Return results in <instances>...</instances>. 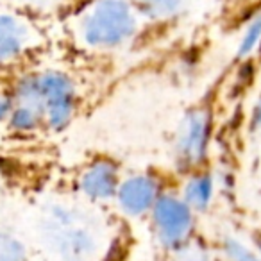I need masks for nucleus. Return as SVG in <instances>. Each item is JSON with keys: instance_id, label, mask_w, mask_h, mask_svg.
<instances>
[{"instance_id": "nucleus-1", "label": "nucleus", "mask_w": 261, "mask_h": 261, "mask_svg": "<svg viewBox=\"0 0 261 261\" xmlns=\"http://www.w3.org/2000/svg\"><path fill=\"white\" fill-rule=\"evenodd\" d=\"M38 232L58 261H95L102 249L100 222L77 204H48L38 222Z\"/></svg>"}, {"instance_id": "nucleus-2", "label": "nucleus", "mask_w": 261, "mask_h": 261, "mask_svg": "<svg viewBox=\"0 0 261 261\" xmlns=\"http://www.w3.org/2000/svg\"><path fill=\"white\" fill-rule=\"evenodd\" d=\"M15 102L40 109L45 129L61 133L72 123L77 111V86L61 70H40L18 77L11 88Z\"/></svg>"}, {"instance_id": "nucleus-3", "label": "nucleus", "mask_w": 261, "mask_h": 261, "mask_svg": "<svg viewBox=\"0 0 261 261\" xmlns=\"http://www.w3.org/2000/svg\"><path fill=\"white\" fill-rule=\"evenodd\" d=\"M83 40L93 48H116L136 33V16L125 0H98L81 25Z\"/></svg>"}, {"instance_id": "nucleus-4", "label": "nucleus", "mask_w": 261, "mask_h": 261, "mask_svg": "<svg viewBox=\"0 0 261 261\" xmlns=\"http://www.w3.org/2000/svg\"><path fill=\"white\" fill-rule=\"evenodd\" d=\"M193 211L181 197L161 193L150 210L152 231L165 250L177 252L186 247L193 232Z\"/></svg>"}, {"instance_id": "nucleus-5", "label": "nucleus", "mask_w": 261, "mask_h": 261, "mask_svg": "<svg viewBox=\"0 0 261 261\" xmlns=\"http://www.w3.org/2000/svg\"><path fill=\"white\" fill-rule=\"evenodd\" d=\"M211 138V116L206 109L188 111L177 125L174 160L181 170H195L206 160Z\"/></svg>"}, {"instance_id": "nucleus-6", "label": "nucleus", "mask_w": 261, "mask_h": 261, "mask_svg": "<svg viewBox=\"0 0 261 261\" xmlns=\"http://www.w3.org/2000/svg\"><path fill=\"white\" fill-rule=\"evenodd\" d=\"M161 195V186L154 175L135 174L122 179L115 200L120 211L130 218H140L150 213Z\"/></svg>"}, {"instance_id": "nucleus-7", "label": "nucleus", "mask_w": 261, "mask_h": 261, "mask_svg": "<svg viewBox=\"0 0 261 261\" xmlns=\"http://www.w3.org/2000/svg\"><path fill=\"white\" fill-rule=\"evenodd\" d=\"M120 170L118 165L111 160H95L83 170L79 175V192L86 200L95 204L115 200L116 190L120 186Z\"/></svg>"}, {"instance_id": "nucleus-8", "label": "nucleus", "mask_w": 261, "mask_h": 261, "mask_svg": "<svg viewBox=\"0 0 261 261\" xmlns=\"http://www.w3.org/2000/svg\"><path fill=\"white\" fill-rule=\"evenodd\" d=\"M31 41V31L18 16L0 13V66L23 56Z\"/></svg>"}, {"instance_id": "nucleus-9", "label": "nucleus", "mask_w": 261, "mask_h": 261, "mask_svg": "<svg viewBox=\"0 0 261 261\" xmlns=\"http://www.w3.org/2000/svg\"><path fill=\"white\" fill-rule=\"evenodd\" d=\"M215 197V181L213 175L200 172V174H192L186 179L182 186L181 199L192 207L193 213H202L211 206Z\"/></svg>"}, {"instance_id": "nucleus-10", "label": "nucleus", "mask_w": 261, "mask_h": 261, "mask_svg": "<svg viewBox=\"0 0 261 261\" xmlns=\"http://www.w3.org/2000/svg\"><path fill=\"white\" fill-rule=\"evenodd\" d=\"M8 125L18 135H33L36 130L45 129L43 115L40 113V109H36L31 104H25V102H15L13 104Z\"/></svg>"}, {"instance_id": "nucleus-11", "label": "nucleus", "mask_w": 261, "mask_h": 261, "mask_svg": "<svg viewBox=\"0 0 261 261\" xmlns=\"http://www.w3.org/2000/svg\"><path fill=\"white\" fill-rule=\"evenodd\" d=\"M185 0H135V6L142 15L152 20H167L182 9Z\"/></svg>"}, {"instance_id": "nucleus-12", "label": "nucleus", "mask_w": 261, "mask_h": 261, "mask_svg": "<svg viewBox=\"0 0 261 261\" xmlns=\"http://www.w3.org/2000/svg\"><path fill=\"white\" fill-rule=\"evenodd\" d=\"M220 250L225 261H261V254L254 249V245H247L234 236H224L220 242Z\"/></svg>"}, {"instance_id": "nucleus-13", "label": "nucleus", "mask_w": 261, "mask_h": 261, "mask_svg": "<svg viewBox=\"0 0 261 261\" xmlns=\"http://www.w3.org/2000/svg\"><path fill=\"white\" fill-rule=\"evenodd\" d=\"M0 261H29V254L22 240L2 229H0Z\"/></svg>"}, {"instance_id": "nucleus-14", "label": "nucleus", "mask_w": 261, "mask_h": 261, "mask_svg": "<svg viewBox=\"0 0 261 261\" xmlns=\"http://www.w3.org/2000/svg\"><path fill=\"white\" fill-rule=\"evenodd\" d=\"M261 47V15L252 18L243 31V36L238 45V58H249L254 50Z\"/></svg>"}, {"instance_id": "nucleus-15", "label": "nucleus", "mask_w": 261, "mask_h": 261, "mask_svg": "<svg viewBox=\"0 0 261 261\" xmlns=\"http://www.w3.org/2000/svg\"><path fill=\"white\" fill-rule=\"evenodd\" d=\"M175 261H215L211 257V254L207 252L202 247H193V245H186L181 250H177V257Z\"/></svg>"}, {"instance_id": "nucleus-16", "label": "nucleus", "mask_w": 261, "mask_h": 261, "mask_svg": "<svg viewBox=\"0 0 261 261\" xmlns=\"http://www.w3.org/2000/svg\"><path fill=\"white\" fill-rule=\"evenodd\" d=\"M13 104H15V100H13L11 91L0 88V123H8L9 115L13 111Z\"/></svg>"}, {"instance_id": "nucleus-17", "label": "nucleus", "mask_w": 261, "mask_h": 261, "mask_svg": "<svg viewBox=\"0 0 261 261\" xmlns=\"http://www.w3.org/2000/svg\"><path fill=\"white\" fill-rule=\"evenodd\" d=\"M250 127H252V130L261 129V93L257 95V98L254 100L252 113H250Z\"/></svg>"}, {"instance_id": "nucleus-18", "label": "nucleus", "mask_w": 261, "mask_h": 261, "mask_svg": "<svg viewBox=\"0 0 261 261\" xmlns=\"http://www.w3.org/2000/svg\"><path fill=\"white\" fill-rule=\"evenodd\" d=\"M254 249L261 254V234H256L254 236Z\"/></svg>"}]
</instances>
